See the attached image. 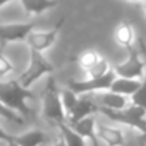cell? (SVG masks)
Segmentation results:
<instances>
[{"mask_svg":"<svg viewBox=\"0 0 146 146\" xmlns=\"http://www.w3.org/2000/svg\"><path fill=\"white\" fill-rule=\"evenodd\" d=\"M99 112V105L95 104L92 99H87V98H82V99H78L77 105L71 109V112L67 115L65 118V122L68 125H72L90 115H95Z\"/></svg>","mask_w":146,"mask_h":146,"instance_id":"9","label":"cell"},{"mask_svg":"<svg viewBox=\"0 0 146 146\" xmlns=\"http://www.w3.org/2000/svg\"><path fill=\"white\" fill-rule=\"evenodd\" d=\"M0 141L10 142V141H13V135H9L4 129H1V128H0Z\"/></svg>","mask_w":146,"mask_h":146,"instance_id":"24","label":"cell"},{"mask_svg":"<svg viewBox=\"0 0 146 146\" xmlns=\"http://www.w3.org/2000/svg\"><path fill=\"white\" fill-rule=\"evenodd\" d=\"M54 146H67L65 145V142H64V139H62V136L60 135L58 136V139L55 141V143H54Z\"/></svg>","mask_w":146,"mask_h":146,"instance_id":"25","label":"cell"},{"mask_svg":"<svg viewBox=\"0 0 146 146\" xmlns=\"http://www.w3.org/2000/svg\"><path fill=\"white\" fill-rule=\"evenodd\" d=\"M97 136L99 141H102L106 146H125V135L118 128H111L106 125L98 123L95 126Z\"/></svg>","mask_w":146,"mask_h":146,"instance_id":"11","label":"cell"},{"mask_svg":"<svg viewBox=\"0 0 146 146\" xmlns=\"http://www.w3.org/2000/svg\"><path fill=\"white\" fill-rule=\"evenodd\" d=\"M118 75L115 74L113 70H109L105 75L98 77V78H87L84 81H70L68 88L72 90L77 95H84V94H92V92H101L105 90H109L112 81Z\"/></svg>","mask_w":146,"mask_h":146,"instance_id":"5","label":"cell"},{"mask_svg":"<svg viewBox=\"0 0 146 146\" xmlns=\"http://www.w3.org/2000/svg\"><path fill=\"white\" fill-rule=\"evenodd\" d=\"M142 3H143V10L146 11V0H142Z\"/></svg>","mask_w":146,"mask_h":146,"instance_id":"30","label":"cell"},{"mask_svg":"<svg viewBox=\"0 0 146 146\" xmlns=\"http://www.w3.org/2000/svg\"><path fill=\"white\" fill-rule=\"evenodd\" d=\"M129 54L125 62L115 67V74L122 78H132V80H142L145 77L146 61L141 58V54L133 47L128 48Z\"/></svg>","mask_w":146,"mask_h":146,"instance_id":"6","label":"cell"},{"mask_svg":"<svg viewBox=\"0 0 146 146\" xmlns=\"http://www.w3.org/2000/svg\"><path fill=\"white\" fill-rule=\"evenodd\" d=\"M109 70H111L109 62L106 61V58H102V57H101L91 68H88V70L85 71V75H87L88 78H98V77L105 75Z\"/></svg>","mask_w":146,"mask_h":146,"instance_id":"19","label":"cell"},{"mask_svg":"<svg viewBox=\"0 0 146 146\" xmlns=\"http://www.w3.org/2000/svg\"><path fill=\"white\" fill-rule=\"evenodd\" d=\"M113 37H115V41L121 47L128 50V48H131V47H133V43H135V30H133V27H132L131 23L123 21V23H121L115 29Z\"/></svg>","mask_w":146,"mask_h":146,"instance_id":"13","label":"cell"},{"mask_svg":"<svg viewBox=\"0 0 146 146\" xmlns=\"http://www.w3.org/2000/svg\"><path fill=\"white\" fill-rule=\"evenodd\" d=\"M7 146H19L16 142H13V141H10V142H7Z\"/></svg>","mask_w":146,"mask_h":146,"instance_id":"28","label":"cell"},{"mask_svg":"<svg viewBox=\"0 0 146 146\" xmlns=\"http://www.w3.org/2000/svg\"><path fill=\"white\" fill-rule=\"evenodd\" d=\"M36 21L31 23H11L0 24V51L10 43L26 41L27 36L34 30Z\"/></svg>","mask_w":146,"mask_h":146,"instance_id":"7","label":"cell"},{"mask_svg":"<svg viewBox=\"0 0 146 146\" xmlns=\"http://www.w3.org/2000/svg\"><path fill=\"white\" fill-rule=\"evenodd\" d=\"M99 58H101V55L98 54L95 50H87V51H84V52L80 55L78 64L81 65V68H84V71H87L88 68H91V67L97 62Z\"/></svg>","mask_w":146,"mask_h":146,"instance_id":"20","label":"cell"},{"mask_svg":"<svg viewBox=\"0 0 146 146\" xmlns=\"http://www.w3.org/2000/svg\"><path fill=\"white\" fill-rule=\"evenodd\" d=\"M30 62L29 67L26 68V71L20 75V78L17 80L23 87L30 88L36 81H38L41 77L50 75L54 72V65L47 61V58L43 55V52H38L36 50H30Z\"/></svg>","mask_w":146,"mask_h":146,"instance_id":"4","label":"cell"},{"mask_svg":"<svg viewBox=\"0 0 146 146\" xmlns=\"http://www.w3.org/2000/svg\"><path fill=\"white\" fill-rule=\"evenodd\" d=\"M37 95L30 90L23 87L17 80H11L9 82H0V101L3 105L17 112L21 116H27L30 113V108L27 105V99H36Z\"/></svg>","mask_w":146,"mask_h":146,"instance_id":"1","label":"cell"},{"mask_svg":"<svg viewBox=\"0 0 146 146\" xmlns=\"http://www.w3.org/2000/svg\"><path fill=\"white\" fill-rule=\"evenodd\" d=\"M98 99L101 101V104H98L99 106L108 108V109H113V111H119V109H123V108L128 106V97L116 94V92H112V91L101 94L98 97Z\"/></svg>","mask_w":146,"mask_h":146,"instance_id":"15","label":"cell"},{"mask_svg":"<svg viewBox=\"0 0 146 146\" xmlns=\"http://www.w3.org/2000/svg\"><path fill=\"white\" fill-rule=\"evenodd\" d=\"M13 142L19 146H43L46 142V135L40 129H31L23 135L13 136Z\"/></svg>","mask_w":146,"mask_h":146,"instance_id":"16","label":"cell"},{"mask_svg":"<svg viewBox=\"0 0 146 146\" xmlns=\"http://www.w3.org/2000/svg\"><path fill=\"white\" fill-rule=\"evenodd\" d=\"M139 143H141V146H143L146 143V131L141 135V138H139Z\"/></svg>","mask_w":146,"mask_h":146,"instance_id":"26","label":"cell"},{"mask_svg":"<svg viewBox=\"0 0 146 146\" xmlns=\"http://www.w3.org/2000/svg\"><path fill=\"white\" fill-rule=\"evenodd\" d=\"M55 125L58 126L60 135L62 136L67 146H85V139L80 133H77L67 122H58Z\"/></svg>","mask_w":146,"mask_h":146,"instance_id":"17","label":"cell"},{"mask_svg":"<svg viewBox=\"0 0 146 146\" xmlns=\"http://www.w3.org/2000/svg\"><path fill=\"white\" fill-rule=\"evenodd\" d=\"M43 115L46 119L54 123L65 122V111L62 108L60 99V90L54 77H48V81L43 92Z\"/></svg>","mask_w":146,"mask_h":146,"instance_id":"3","label":"cell"},{"mask_svg":"<svg viewBox=\"0 0 146 146\" xmlns=\"http://www.w3.org/2000/svg\"><path fill=\"white\" fill-rule=\"evenodd\" d=\"M99 112L111 121H115L118 123H123V125H128L131 128H135L141 133H143L146 131V111L138 105L132 104L131 106H126V108L119 109V111H113V109L99 106Z\"/></svg>","mask_w":146,"mask_h":146,"instance_id":"2","label":"cell"},{"mask_svg":"<svg viewBox=\"0 0 146 146\" xmlns=\"http://www.w3.org/2000/svg\"><path fill=\"white\" fill-rule=\"evenodd\" d=\"M128 1H131V3H139V1H142V0H128Z\"/></svg>","mask_w":146,"mask_h":146,"instance_id":"29","label":"cell"},{"mask_svg":"<svg viewBox=\"0 0 146 146\" xmlns=\"http://www.w3.org/2000/svg\"><path fill=\"white\" fill-rule=\"evenodd\" d=\"M141 82H142V80H132V78L116 77L112 81V84H111L108 91H112V92H116V94H121V95H125V97H131L141 87Z\"/></svg>","mask_w":146,"mask_h":146,"instance_id":"12","label":"cell"},{"mask_svg":"<svg viewBox=\"0 0 146 146\" xmlns=\"http://www.w3.org/2000/svg\"><path fill=\"white\" fill-rule=\"evenodd\" d=\"M10 1H11V0H0V9H1L3 6H6L7 3H10Z\"/></svg>","mask_w":146,"mask_h":146,"instance_id":"27","label":"cell"},{"mask_svg":"<svg viewBox=\"0 0 146 146\" xmlns=\"http://www.w3.org/2000/svg\"><path fill=\"white\" fill-rule=\"evenodd\" d=\"M14 70L13 62L0 51V77H6L7 74H10Z\"/></svg>","mask_w":146,"mask_h":146,"instance_id":"23","label":"cell"},{"mask_svg":"<svg viewBox=\"0 0 146 146\" xmlns=\"http://www.w3.org/2000/svg\"><path fill=\"white\" fill-rule=\"evenodd\" d=\"M70 126L77 133H80L85 141L91 142L92 146H99V139H98L97 129H95L97 123H95L94 115H90V116H87V118H84V119H81V121H78V122H75L72 125H70Z\"/></svg>","mask_w":146,"mask_h":146,"instance_id":"10","label":"cell"},{"mask_svg":"<svg viewBox=\"0 0 146 146\" xmlns=\"http://www.w3.org/2000/svg\"><path fill=\"white\" fill-rule=\"evenodd\" d=\"M0 116H1V118H4V119H7V121H10V122L19 123V125H21V123H23V116H21V115H19L17 112L11 111V109H10V108H7L6 105H3V104H1V101H0Z\"/></svg>","mask_w":146,"mask_h":146,"instance_id":"22","label":"cell"},{"mask_svg":"<svg viewBox=\"0 0 146 146\" xmlns=\"http://www.w3.org/2000/svg\"><path fill=\"white\" fill-rule=\"evenodd\" d=\"M80 95H77L70 88H65V90H60V99H61V104H62V108L65 111V118L67 115L71 112V109L77 105Z\"/></svg>","mask_w":146,"mask_h":146,"instance_id":"18","label":"cell"},{"mask_svg":"<svg viewBox=\"0 0 146 146\" xmlns=\"http://www.w3.org/2000/svg\"><path fill=\"white\" fill-rule=\"evenodd\" d=\"M20 3L27 14L40 16L50 9H54L60 0H20Z\"/></svg>","mask_w":146,"mask_h":146,"instance_id":"14","label":"cell"},{"mask_svg":"<svg viewBox=\"0 0 146 146\" xmlns=\"http://www.w3.org/2000/svg\"><path fill=\"white\" fill-rule=\"evenodd\" d=\"M64 23H65V17H61L52 30H48V31H34L33 30L26 38V43L29 44L30 50H36L38 52L48 50L55 43L58 33H60Z\"/></svg>","mask_w":146,"mask_h":146,"instance_id":"8","label":"cell"},{"mask_svg":"<svg viewBox=\"0 0 146 146\" xmlns=\"http://www.w3.org/2000/svg\"><path fill=\"white\" fill-rule=\"evenodd\" d=\"M129 99L132 101L133 105H138L146 111V75L143 77V80L141 82V87L136 90L135 94H132L129 97Z\"/></svg>","mask_w":146,"mask_h":146,"instance_id":"21","label":"cell"}]
</instances>
